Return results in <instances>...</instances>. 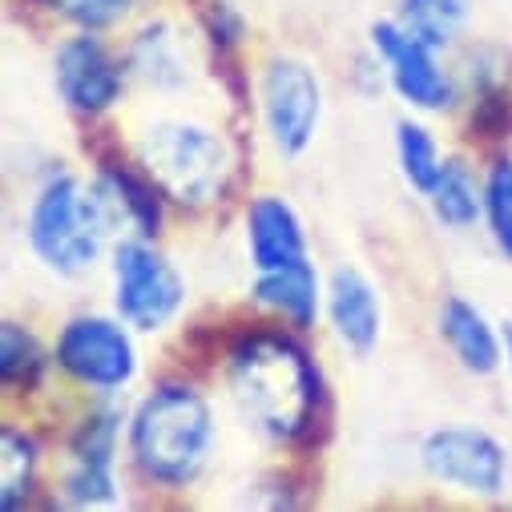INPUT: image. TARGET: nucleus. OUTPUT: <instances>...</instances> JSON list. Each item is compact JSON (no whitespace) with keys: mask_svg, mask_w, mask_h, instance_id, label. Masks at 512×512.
I'll list each match as a JSON object with an SVG mask.
<instances>
[{"mask_svg":"<svg viewBox=\"0 0 512 512\" xmlns=\"http://www.w3.org/2000/svg\"><path fill=\"white\" fill-rule=\"evenodd\" d=\"M504 367L512 375V323H504Z\"/></svg>","mask_w":512,"mask_h":512,"instance_id":"26","label":"nucleus"},{"mask_svg":"<svg viewBox=\"0 0 512 512\" xmlns=\"http://www.w3.org/2000/svg\"><path fill=\"white\" fill-rule=\"evenodd\" d=\"M138 5H146V0H138Z\"/></svg>","mask_w":512,"mask_h":512,"instance_id":"27","label":"nucleus"},{"mask_svg":"<svg viewBox=\"0 0 512 512\" xmlns=\"http://www.w3.org/2000/svg\"><path fill=\"white\" fill-rule=\"evenodd\" d=\"M109 307L138 335L170 331L190 307V283L158 238H117L109 246Z\"/></svg>","mask_w":512,"mask_h":512,"instance_id":"6","label":"nucleus"},{"mask_svg":"<svg viewBox=\"0 0 512 512\" xmlns=\"http://www.w3.org/2000/svg\"><path fill=\"white\" fill-rule=\"evenodd\" d=\"M218 448L210 396L186 375H162L125 412V460L154 492H190Z\"/></svg>","mask_w":512,"mask_h":512,"instance_id":"2","label":"nucleus"},{"mask_svg":"<svg viewBox=\"0 0 512 512\" xmlns=\"http://www.w3.org/2000/svg\"><path fill=\"white\" fill-rule=\"evenodd\" d=\"M436 339L472 379H492L504 367V323H496L468 295L452 291L436 303Z\"/></svg>","mask_w":512,"mask_h":512,"instance_id":"16","label":"nucleus"},{"mask_svg":"<svg viewBox=\"0 0 512 512\" xmlns=\"http://www.w3.org/2000/svg\"><path fill=\"white\" fill-rule=\"evenodd\" d=\"M303 331L254 323L222 351V388L238 420L275 448L307 440L323 420V371Z\"/></svg>","mask_w":512,"mask_h":512,"instance_id":"1","label":"nucleus"},{"mask_svg":"<svg viewBox=\"0 0 512 512\" xmlns=\"http://www.w3.org/2000/svg\"><path fill=\"white\" fill-rule=\"evenodd\" d=\"M89 186L109 218L113 238H162L166 210L170 202L162 190L142 174V166H125V162H97L89 170Z\"/></svg>","mask_w":512,"mask_h":512,"instance_id":"14","label":"nucleus"},{"mask_svg":"<svg viewBox=\"0 0 512 512\" xmlns=\"http://www.w3.org/2000/svg\"><path fill=\"white\" fill-rule=\"evenodd\" d=\"M424 476L448 496L496 504L512 488V456L504 440L480 424H440L420 440Z\"/></svg>","mask_w":512,"mask_h":512,"instance_id":"10","label":"nucleus"},{"mask_svg":"<svg viewBox=\"0 0 512 512\" xmlns=\"http://www.w3.org/2000/svg\"><path fill=\"white\" fill-rule=\"evenodd\" d=\"M242 259L250 275L315 259L307 222L287 194L259 190L242 202Z\"/></svg>","mask_w":512,"mask_h":512,"instance_id":"13","label":"nucleus"},{"mask_svg":"<svg viewBox=\"0 0 512 512\" xmlns=\"http://www.w3.org/2000/svg\"><path fill=\"white\" fill-rule=\"evenodd\" d=\"M53 343H45L29 323L5 319L0 327V379L9 396L41 392L45 379L53 375Z\"/></svg>","mask_w":512,"mask_h":512,"instance_id":"19","label":"nucleus"},{"mask_svg":"<svg viewBox=\"0 0 512 512\" xmlns=\"http://www.w3.org/2000/svg\"><path fill=\"white\" fill-rule=\"evenodd\" d=\"M53 367L85 400H121L142 375L138 331L113 307L73 311L53 335Z\"/></svg>","mask_w":512,"mask_h":512,"instance_id":"5","label":"nucleus"},{"mask_svg":"<svg viewBox=\"0 0 512 512\" xmlns=\"http://www.w3.org/2000/svg\"><path fill=\"white\" fill-rule=\"evenodd\" d=\"M125 404L89 400L65 436V460L53 480V500L65 508H113L121 504L117 452L125 444Z\"/></svg>","mask_w":512,"mask_h":512,"instance_id":"9","label":"nucleus"},{"mask_svg":"<svg viewBox=\"0 0 512 512\" xmlns=\"http://www.w3.org/2000/svg\"><path fill=\"white\" fill-rule=\"evenodd\" d=\"M206 33L214 37L218 49H238L242 37H246L242 13L230 5V0H218V9H210V17H206Z\"/></svg>","mask_w":512,"mask_h":512,"instance_id":"25","label":"nucleus"},{"mask_svg":"<svg viewBox=\"0 0 512 512\" xmlns=\"http://www.w3.org/2000/svg\"><path fill=\"white\" fill-rule=\"evenodd\" d=\"M130 154L162 190V198L186 214L222 206L238 170V154L226 130L194 113H162L146 121L130 142Z\"/></svg>","mask_w":512,"mask_h":512,"instance_id":"3","label":"nucleus"},{"mask_svg":"<svg viewBox=\"0 0 512 512\" xmlns=\"http://www.w3.org/2000/svg\"><path fill=\"white\" fill-rule=\"evenodd\" d=\"M392 154H396V170H400L404 186L412 194H420V198L432 190V182H436V174L444 170V158H448L424 113H408V117L396 121Z\"/></svg>","mask_w":512,"mask_h":512,"instance_id":"21","label":"nucleus"},{"mask_svg":"<svg viewBox=\"0 0 512 512\" xmlns=\"http://www.w3.org/2000/svg\"><path fill=\"white\" fill-rule=\"evenodd\" d=\"M323 327L347 355H371L383 339V295L375 279L351 263L327 271Z\"/></svg>","mask_w":512,"mask_h":512,"instance_id":"15","label":"nucleus"},{"mask_svg":"<svg viewBox=\"0 0 512 512\" xmlns=\"http://www.w3.org/2000/svg\"><path fill=\"white\" fill-rule=\"evenodd\" d=\"M327 93L319 69L299 53H271L254 69V117L275 158L299 162L323 125Z\"/></svg>","mask_w":512,"mask_h":512,"instance_id":"8","label":"nucleus"},{"mask_svg":"<svg viewBox=\"0 0 512 512\" xmlns=\"http://www.w3.org/2000/svg\"><path fill=\"white\" fill-rule=\"evenodd\" d=\"M21 226L33 263L65 283L93 275V267L109 259V246L117 242L89 174L77 170H49L33 186Z\"/></svg>","mask_w":512,"mask_h":512,"instance_id":"4","label":"nucleus"},{"mask_svg":"<svg viewBox=\"0 0 512 512\" xmlns=\"http://www.w3.org/2000/svg\"><path fill=\"white\" fill-rule=\"evenodd\" d=\"M432 222L448 234H468L484 226V166L476 170L464 154H448L432 190L424 194Z\"/></svg>","mask_w":512,"mask_h":512,"instance_id":"18","label":"nucleus"},{"mask_svg":"<svg viewBox=\"0 0 512 512\" xmlns=\"http://www.w3.org/2000/svg\"><path fill=\"white\" fill-rule=\"evenodd\" d=\"M41 464L45 448L37 432L29 424L5 420V428H0V504H5V512H21L33 500Z\"/></svg>","mask_w":512,"mask_h":512,"instance_id":"20","label":"nucleus"},{"mask_svg":"<svg viewBox=\"0 0 512 512\" xmlns=\"http://www.w3.org/2000/svg\"><path fill=\"white\" fill-rule=\"evenodd\" d=\"M49 69H53L57 101L73 117H85V121L109 117L134 85L121 45H113L105 33H69V37H61L53 45Z\"/></svg>","mask_w":512,"mask_h":512,"instance_id":"11","label":"nucleus"},{"mask_svg":"<svg viewBox=\"0 0 512 512\" xmlns=\"http://www.w3.org/2000/svg\"><path fill=\"white\" fill-rule=\"evenodd\" d=\"M367 53L383 85L408 113L444 117L456 113L464 101V85L456 73L452 53L436 49L432 41L404 29L396 17H379L367 29Z\"/></svg>","mask_w":512,"mask_h":512,"instance_id":"7","label":"nucleus"},{"mask_svg":"<svg viewBox=\"0 0 512 512\" xmlns=\"http://www.w3.org/2000/svg\"><path fill=\"white\" fill-rule=\"evenodd\" d=\"M125 65L138 89L158 97H182L198 77V49L194 33L174 17H142L121 45Z\"/></svg>","mask_w":512,"mask_h":512,"instance_id":"12","label":"nucleus"},{"mask_svg":"<svg viewBox=\"0 0 512 512\" xmlns=\"http://www.w3.org/2000/svg\"><path fill=\"white\" fill-rule=\"evenodd\" d=\"M484 234L500 259L512 263V154H492L484 162Z\"/></svg>","mask_w":512,"mask_h":512,"instance_id":"24","label":"nucleus"},{"mask_svg":"<svg viewBox=\"0 0 512 512\" xmlns=\"http://www.w3.org/2000/svg\"><path fill=\"white\" fill-rule=\"evenodd\" d=\"M33 5L61 21L69 33H105L113 37L121 25H130L138 0H33Z\"/></svg>","mask_w":512,"mask_h":512,"instance_id":"23","label":"nucleus"},{"mask_svg":"<svg viewBox=\"0 0 512 512\" xmlns=\"http://www.w3.org/2000/svg\"><path fill=\"white\" fill-rule=\"evenodd\" d=\"M250 307L271 323H283L291 331L311 335L323 323V299H327V275L315 267V259L275 267L250 275Z\"/></svg>","mask_w":512,"mask_h":512,"instance_id":"17","label":"nucleus"},{"mask_svg":"<svg viewBox=\"0 0 512 512\" xmlns=\"http://www.w3.org/2000/svg\"><path fill=\"white\" fill-rule=\"evenodd\" d=\"M392 17L404 29H412L416 37L432 41L436 49L456 53L468 41L476 5H472V0H396Z\"/></svg>","mask_w":512,"mask_h":512,"instance_id":"22","label":"nucleus"}]
</instances>
